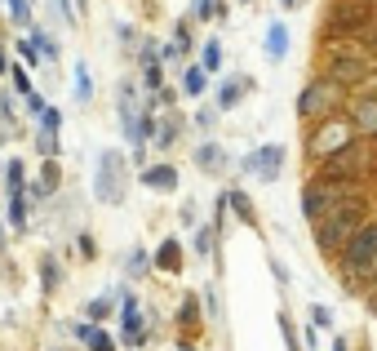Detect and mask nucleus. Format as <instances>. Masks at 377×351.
Masks as SVG:
<instances>
[{"label": "nucleus", "instance_id": "7ed1b4c3", "mask_svg": "<svg viewBox=\"0 0 377 351\" xmlns=\"http://www.w3.org/2000/svg\"><path fill=\"white\" fill-rule=\"evenodd\" d=\"M342 271H346V284H355V280L364 284L377 276V218H369L351 236V245L342 249Z\"/></svg>", "mask_w": 377, "mask_h": 351}, {"label": "nucleus", "instance_id": "6e6552de", "mask_svg": "<svg viewBox=\"0 0 377 351\" xmlns=\"http://www.w3.org/2000/svg\"><path fill=\"white\" fill-rule=\"evenodd\" d=\"M369 160H373V147H364V138H355L351 147H342L337 156H328V160H324V174L360 183V178L369 174Z\"/></svg>", "mask_w": 377, "mask_h": 351}, {"label": "nucleus", "instance_id": "c85d7f7f", "mask_svg": "<svg viewBox=\"0 0 377 351\" xmlns=\"http://www.w3.org/2000/svg\"><path fill=\"white\" fill-rule=\"evenodd\" d=\"M40 156H53V151H58V134H53V129H40Z\"/></svg>", "mask_w": 377, "mask_h": 351}, {"label": "nucleus", "instance_id": "20e7f679", "mask_svg": "<svg viewBox=\"0 0 377 351\" xmlns=\"http://www.w3.org/2000/svg\"><path fill=\"white\" fill-rule=\"evenodd\" d=\"M355 138H360L355 120H351V116H342V111H333V116H324L315 129H311V138H306V151H311L315 160H328V156H337L342 147H351Z\"/></svg>", "mask_w": 377, "mask_h": 351}, {"label": "nucleus", "instance_id": "a878e982", "mask_svg": "<svg viewBox=\"0 0 377 351\" xmlns=\"http://www.w3.org/2000/svg\"><path fill=\"white\" fill-rule=\"evenodd\" d=\"M53 187H58V169H53V165H45V178H40V183H36V196L53 192Z\"/></svg>", "mask_w": 377, "mask_h": 351}, {"label": "nucleus", "instance_id": "9d476101", "mask_svg": "<svg viewBox=\"0 0 377 351\" xmlns=\"http://www.w3.org/2000/svg\"><path fill=\"white\" fill-rule=\"evenodd\" d=\"M346 116L355 120L360 138H377V93H360V98L351 102V111H346Z\"/></svg>", "mask_w": 377, "mask_h": 351}, {"label": "nucleus", "instance_id": "f3484780", "mask_svg": "<svg viewBox=\"0 0 377 351\" xmlns=\"http://www.w3.org/2000/svg\"><path fill=\"white\" fill-rule=\"evenodd\" d=\"M226 205H231V210L235 214H240V223H258V214H253V201H249V196H244V192H231V196H226Z\"/></svg>", "mask_w": 377, "mask_h": 351}, {"label": "nucleus", "instance_id": "49530a36", "mask_svg": "<svg viewBox=\"0 0 377 351\" xmlns=\"http://www.w3.org/2000/svg\"><path fill=\"white\" fill-rule=\"evenodd\" d=\"M244 5H249V0H244Z\"/></svg>", "mask_w": 377, "mask_h": 351}, {"label": "nucleus", "instance_id": "9b49d317", "mask_svg": "<svg viewBox=\"0 0 377 351\" xmlns=\"http://www.w3.org/2000/svg\"><path fill=\"white\" fill-rule=\"evenodd\" d=\"M337 84H364L369 80V63L360 58V54H342V58H333V67H328Z\"/></svg>", "mask_w": 377, "mask_h": 351}, {"label": "nucleus", "instance_id": "c756f323", "mask_svg": "<svg viewBox=\"0 0 377 351\" xmlns=\"http://www.w3.org/2000/svg\"><path fill=\"white\" fill-rule=\"evenodd\" d=\"M75 98H89V67H75Z\"/></svg>", "mask_w": 377, "mask_h": 351}, {"label": "nucleus", "instance_id": "72a5a7b5", "mask_svg": "<svg viewBox=\"0 0 377 351\" xmlns=\"http://www.w3.org/2000/svg\"><path fill=\"white\" fill-rule=\"evenodd\" d=\"M107 311H111V302H107V298H98V302H89V316H93V320H102V316H107Z\"/></svg>", "mask_w": 377, "mask_h": 351}, {"label": "nucleus", "instance_id": "423d86ee", "mask_svg": "<svg viewBox=\"0 0 377 351\" xmlns=\"http://www.w3.org/2000/svg\"><path fill=\"white\" fill-rule=\"evenodd\" d=\"M125 178H129V165L116 147H107L98 156V169H93V196L102 205H120L125 201Z\"/></svg>", "mask_w": 377, "mask_h": 351}, {"label": "nucleus", "instance_id": "1a4fd4ad", "mask_svg": "<svg viewBox=\"0 0 377 351\" xmlns=\"http://www.w3.org/2000/svg\"><path fill=\"white\" fill-rule=\"evenodd\" d=\"M280 165H284V147H280V142H267V147H258L253 156H244V169H249V174H258L262 183H276V178H280Z\"/></svg>", "mask_w": 377, "mask_h": 351}, {"label": "nucleus", "instance_id": "ddd939ff", "mask_svg": "<svg viewBox=\"0 0 377 351\" xmlns=\"http://www.w3.org/2000/svg\"><path fill=\"white\" fill-rule=\"evenodd\" d=\"M143 183L151 187V192H173V187H178V169L173 165H156V169H147V174H143Z\"/></svg>", "mask_w": 377, "mask_h": 351}, {"label": "nucleus", "instance_id": "c9c22d12", "mask_svg": "<svg viewBox=\"0 0 377 351\" xmlns=\"http://www.w3.org/2000/svg\"><path fill=\"white\" fill-rule=\"evenodd\" d=\"M36 41H40V54H45V58H53V54H58V45H53L49 36H36Z\"/></svg>", "mask_w": 377, "mask_h": 351}, {"label": "nucleus", "instance_id": "a19ab883", "mask_svg": "<svg viewBox=\"0 0 377 351\" xmlns=\"http://www.w3.org/2000/svg\"><path fill=\"white\" fill-rule=\"evenodd\" d=\"M369 307H373V311H377V289H369Z\"/></svg>", "mask_w": 377, "mask_h": 351}, {"label": "nucleus", "instance_id": "f8f14e48", "mask_svg": "<svg viewBox=\"0 0 377 351\" xmlns=\"http://www.w3.org/2000/svg\"><path fill=\"white\" fill-rule=\"evenodd\" d=\"M120 325H125V343H143V316H138V298L134 293L125 298V316H120Z\"/></svg>", "mask_w": 377, "mask_h": 351}, {"label": "nucleus", "instance_id": "4c0bfd02", "mask_svg": "<svg viewBox=\"0 0 377 351\" xmlns=\"http://www.w3.org/2000/svg\"><path fill=\"white\" fill-rule=\"evenodd\" d=\"M18 49H23V58H27V63H36V58H40V49H36L32 41H23V45H18Z\"/></svg>", "mask_w": 377, "mask_h": 351}, {"label": "nucleus", "instance_id": "412c9836", "mask_svg": "<svg viewBox=\"0 0 377 351\" xmlns=\"http://www.w3.org/2000/svg\"><path fill=\"white\" fill-rule=\"evenodd\" d=\"M9 223H14V227H23V223H27V201H23V192L9 196Z\"/></svg>", "mask_w": 377, "mask_h": 351}, {"label": "nucleus", "instance_id": "a18cd8bd", "mask_svg": "<svg viewBox=\"0 0 377 351\" xmlns=\"http://www.w3.org/2000/svg\"><path fill=\"white\" fill-rule=\"evenodd\" d=\"M373 93H377V80H373Z\"/></svg>", "mask_w": 377, "mask_h": 351}, {"label": "nucleus", "instance_id": "7c9ffc66", "mask_svg": "<svg viewBox=\"0 0 377 351\" xmlns=\"http://www.w3.org/2000/svg\"><path fill=\"white\" fill-rule=\"evenodd\" d=\"M311 320H315V329H328L333 325V311L328 307H311Z\"/></svg>", "mask_w": 377, "mask_h": 351}, {"label": "nucleus", "instance_id": "58836bf2", "mask_svg": "<svg viewBox=\"0 0 377 351\" xmlns=\"http://www.w3.org/2000/svg\"><path fill=\"white\" fill-rule=\"evenodd\" d=\"M129 271H134V276H138V271H147V258L138 249H134V258H129Z\"/></svg>", "mask_w": 377, "mask_h": 351}, {"label": "nucleus", "instance_id": "4468645a", "mask_svg": "<svg viewBox=\"0 0 377 351\" xmlns=\"http://www.w3.org/2000/svg\"><path fill=\"white\" fill-rule=\"evenodd\" d=\"M289 54V32H284V23H271L267 27V58H284Z\"/></svg>", "mask_w": 377, "mask_h": 351}, {"label": "nucleus", "instance_id": "2eb2a0df", "mask_svg": "<svg viewBox=\"0 0 377 351\" xmlns=\"http://www.w3.org/2000/svg\"><path fill=\"white\" fill-rule=\"evenodd\" d=\"M195 165H200V169H209V174H218V169L226 165L222 147H218V142H204V147H195Z\"/></svg>", "mask_w": 377, "mask_h": 351}, {"label": "nucleus", "instance_id": "393cba45", "mask_svg": "<svg viewBox=\"0 0 377 351\" xmlns=\"http://www.w3.org/2000/svg\"><path fill=\"white\" fill-rule=\"evenodd\" d=\"M84 343H89V351H116V343H111V338H107V334H102V329H98V325H93V334H89V338H84Z\"/></svg>", "mask_w": 377, "mask_h": 351}, {"label": "nucleus", "instance_id": "4be33fe9", "mask_svg": "<svg viewBox=\"0 0 377 351\" xmlns=\"http://www.w3.org/2000/svg\"><path fill=\"white\" fill-rule=\"evenodd\" d=\"M5 5H9V18H14V23H32V0H5Z\"/></svg>", "mask_w": 377, "mask_h": 351}, {"label": "nucleus", "instance_id": "c03bdc74", "mask_svg": "<svg viewBox=\"0 0 377 351\" xmlns=\"http://www.w3.org/2000/svg\"><path fill=\"white\" fill-rule=\"evenodd\" d=\"M0 249H5V236H0Z\"/></svg>", "mask_w": 377, "mask_h": 351}, {"label": "nucleus", "instance_id": "37998d69", "mask_svg": "<svg viewBox=\"0 0 377 351\" xmlns=\"http://www.w3.org/2000/svg\"><path fill=\"white\" fill-rule=\"evenodd\" d=\"M0 76H5V54H0Z\"/></svg>", "mask_w": 377, "mask_h": 351}, {"label": "nucleus", "instance_id": "f03ea898", "mask_svg": "<svg viewBox=\"0 0 377 351\" xmlns=\"http://www.w3.org/2000/svg\"><path fill=\"white\" fill-rule=\"evenodd\" d=\"M351 196H360L351 178L319 174V178H311V183L302 187V214H306V223L315 227V223H324V218L333 214L337 205H346V201H351Z\"/></svg>", "mask_w": 377, "mask_h": 351}, {"label": "nucleus", "instance_id": "e433bc0d", "mask_svg": "<svg viewBox=\"0 0 377 351\" xmlns=\"http://www.w3.org/2000/svg\"><path fill=\"white\" fill-rule=\"evenodd\" d=\"M209 245H213V236H209V231H200V236H195V249H200L204 258H209Z\"/></svg>", "mask_w": 377, "mask_h": 351}, {"label": "nucleus", "instance_id": "dca6fc26", "mask_svg": "<svg viewBox=\"0 0 377 351\" xmlns=\"http://www.w3.org/2000/svg\"><path fill=\"white\" fill-rule=\"evenodd\" d=\"M156 267H165V271H182V245L178 240H165L156 249Z\"/></svg>", "mask_w": 377, "mask_h": 351}, {"label": "nucleus", "instance_id": "0eeeda50", "mask_svg": "<svg viewBox=\"0 0 377 351\" xmlns=\"http://www.w3.org/2000/svg\"><path fill=\"white\" fill-rule=\"evenodd\" d=\"M373 0H333L328 9V36H369L373 27Z\"/></svg>", "mask_w": 377, "mask_h": 351}, {"label": "nucleus", "instance_id": "2f4dec72", "mask_svg": "<svg viewBox=\"0 0 377 351\" xmlns=\"http://www.w3.org/2000/svg\"><path fill=\"white\" fill-rule=\"evenodd\" d=\"M40 125L58 134V129H62V111H53V107H49V111H45V116H40Z\"/></svg>", "mask_w": 377, "mask_h": 351}, {"label": "nucleus", "instance_id": "bb28decb", "mask_svg": "<svg viewBox=\"0 0 377 351\" xmlns=\"http://www.w3.org/2000/svg\"><path fill=\"white\" fill-rule=\"evenodd\" d=\"M213 14H222V5H218V0H195L191 18H213Z\"/></svg>", "mask_w": 377, "mask_h": 351}, {"label": "nucleus", "instance_id": "f704fd0d", "mask_svg": "<svg viewBox=\"0 0 377 351\" xmlns=\"http://www.w3.org/2000/svg\"><path fill=\"white\" fill-rule=\"evenodd\" d=\"M14 89H18V93H32V80H27V71H23V67L14 71Z\"/></svg>", "mask_w": 377, "mask_h": 351}, {"label": "nucleus", "instance_id": "ea45409f", "mask_svg": "<svg viewBox=\"0 0 377 351\" xmlns=\"http://www.w3.org/2000/svg\"><path fill=\"white\" fill-rule=\"evenodd\" d=\"M369 45L377 49V18H373V27H369Z\"/></svg>", "mask_w": 377, "mask_h": 351}, {"label": "nucleus", "instance_id": "39448f33", "mask_svg": "<svg viewBox=\"0 0 377 351\" xmlns=\"http://www.w3.org/2000/svg\"><path fill=\"white\" fill-rule=\"evenodd\" d=\"M342 98H346V84H337L333 76H319V80H311L297 93V116L302 120H324L342 107Z\"/></svg>", "mask_w": 377, "mask_h": 351}, {"label": "nucleus", "instance_id": "cd10ccee", "mask_svg": "<svg viewBox=\"0 0 377 351\" xmlns=\"http://www.w3.org/2000/svg\"><path fill=\"white\" fill-rule=\"evenodd\" d=\"M40 271H45V289L53 293V289H58V280H62V271L53 267V258H45V267H40Z\"/></svg>", "mask_w": 377, "mask_h": 351}, {"label": "nucleus", "instance_id": "6ab92c4d", "mask_svg": "<svg viewBox=\"0 0 377 351\" xmlns=\"http://www.w3.org/2000/svg\"><path fill=\"white\" fill-rule=\"evenodd\" d=\"M182 89L191 93V98H195V93H204V89H209V71H204V67H191V71H186V80H182Z\"/></svg>", "mask_w": 377, "mask_h": 351}, {"label": "nucleus", "instance_id": "79ce46f5", "mask_svg": "<svg viewBox=\"0 0 377 351\" xmlns=\"http://www.w3.org/2000/svg\"><path fill=\"white\" fill-rule=\"evenodd\" d=\"M280 5H284V9H293V5H297V0H280Z\"/></svg>", "mask_w": 377, "mask_h": 351}, {"label": "nucleus", "instance_id": "5701e85b", "mask_svg": "<svg viewBox=\"0 0 377 351\" xmlns=\"http://www.w3.org/2000/svg\"><path fill=\"white\" fill-rule=\"evenodd\" d=\"M200 67H204V71H218V67H222V49H218V41L204 45V63H200Z\"/></svg>", "mask_w": 377, "mask_h": 351}, {"label": "nucleus", "instance_id": "f257e3e1", "mask_svg": "<svg viewBox=\"0 0 377 351\" xmlns=\"http://www.w3.org/2000/svg\"><path fill=\"white\" fill-rule=\"evenodd\" d=\"M364 223H369V205H364V196H351L346 205H337L324 223H315V245H319V253H342L346 245H351V236L360 231Z\"/></svg>", "mask_w": 377, "mask_h": 351}, {"label": "nucleus", "instance_id": "aec40b11", "mask_svg": "<svg viewBox=\"0 0 377 351\" xmlns=\"http://www.w3.org/2000/svg\"><path fill=\"white\" fill-rule=\"evenodd\" d=\"M5 178H9V192H23V183H27L23 160H9V165H5Z\"/></svg>", "mask_w": 377, "mask_h": 351}, {"label": "nucleus", "instance_id": "b1692460", "mask_svg": "<svg viewBox=\"0 0 377 351\" xmlns=\"http://www.w3.org/2000/svg\"><path fill=\"white\" fill-rule=\"evenodd\" d=\"M280 334H284V347H289V351H302L297 329H293V320H289V316H280Z\"/></svg>", "mask_w": 377, "mask_h": 351}, {"label": "nucleus", "instance_id": "473e14b6", "mask_svg": "<svg viewBox=\"0 0 377 351\" xmlns=\"http://www.w3.org/2000/svg\"><path fill=\"white\" fill-rule=\"evenodd\" d=\"M27 111H32V116H45L49 107H45V98H40V93H27Z\"/></svg>", "mask_w": 377, "mask_h": 351}, {"label": "nucleus", "instance_id": "a211bd4d", "mask_svg": "<svg viewBox=\"0 0 377 351\" xmlns=\"http://www.w3.org/2000/svg\"><path fill=\"white\" fill-rule=\"evenodd\" d=\"M249 89V80H231V84H222V93H218V111H231L235 102H240V93Z\"/></svg>", "mask_w": 377, "mask_h": 351}]
</instances>
